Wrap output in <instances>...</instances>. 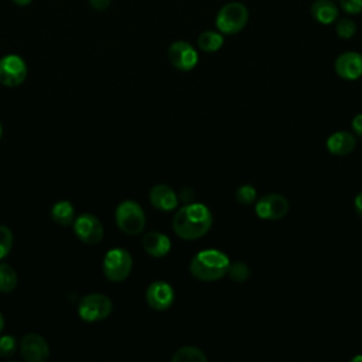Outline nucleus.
<instances>
[{
	"mask_svg": "<svg viewBox=\"0 0 362 362\" xmlns=\"http://www.w3.org/2000/svg\"><path fill=\"white\" fill-rule=\"evenodd\" d=\"M212 212L201 202L182 205L173 216V230L182 240H197L212 228Z\"/></svg>",
	"mask_w": 362,
	"mask_h": 362,
	"instance_id": "nucleus-1",
	"label": "nucleus"
},
{
	"mask_svg": "<svg viewBox=\"0 0 362 362\" xmlns=\"http://www.w3.org/2000/svg\"><path fill=\"white\" fill-rule=\"evenodd\" d=\"M229 257L218 249H204L189 262V273L201 281H215L226 276Z\"/></svg>",
	"mask_w": 362,
	"mask_h": 362,
	"instance_id": "nucleus-2",
	"label": "nucleus"
},
{
	"mask_svg": "<svg viewBox=\"0 0 362 362\" xmlns=\"http://www.w3.org/2000/svg\"><path fill=\"white\" fill-rule=\"evenodd\" d=\"M249 20V11L245 4L239 1H230L225 4L216 14L215 25L219 33L233 35L242 31Z\"/></svg>",
	"mask_w": 362,
	"mask_h": 362,
	"instance_id": "nucleus-3",
	"label": "nucleus"
},
{
	"mask_svg": "<svg viewBox=\"0 0 362 362\" xmlns=\"http://www.w3.org/2000/svg\"><path fill=\"white\" fill-rule=\"evenodd\" d=\"M117 228L126 235H139L146 226L143 208L133 199L122 201L115 212Z\"/></svg>",
	"mask_w": 362,
	"mask_h": 362,
	"instance_id": "nucleus-4",
	"label": "nucleus"
},
{
	"mask_svg": "<svg viewBox=\"0 0 362 362\" xmlns=\"http://www.w3.org/2000/svg\"><path fill=\"white\" fill-rule=\"evenodd\" d=\"M132 255L123 247H113L103 257V274L109 281L119 283L127 279L132 272Z\"/></svg>",
	"mask_w": 362,
	"mask_h": 362,
	"instance_id": "nucleus-5",
	"label": "nucleus"
},
{
	"mask_svg": "<svg viewBox=\"0 0 362 362\" xmlns=\"http://www.w3.org/2000/svg\"><path fill=\"white\" fill-rule=\"evenodd\" d=\"M113 304L110 298L102 293H90L85 296L78 305V314L83 321L95 322L109 317Z\"/></svg>",
	"mask_w": 362,
	"mask_h": 362,
	"instance_id": "nucleus-6",
	"label": "nucleus"
},
{
	"mask_svg": "<svg viewBox=\"0 0 362 362\" xmlns=\"http://www.w3.org/2000/svg\"><path fill=\"white\" fill-rule=\"evenodd\" d=\"M288 209H290L288 199L284 195L276 194V192H270L260 197L255 204L256 215L264 221L281 219L287 215Z\"/></svg>",
	"mask_w": 362,
	"mask_h": 362,
	"instance_id": "nucleus-7",
	"label": "nucleus"
},
{
	"mask_svg": "<svg viewBox=\"0 0 362 362\" xmlns=\"http://www.w3.org/2000/svg\"><path fill=\"white\" fill-rule=\"evenodd\" d=\"M27 76L25 61L16 54L0 58V83L4 86H18Z\"/></svg>",
	"mask_w": 362,
	"mask_h": 362,
	"instance_id": "nucleus-8",
	"label": "nucleus"
},
{
	"mask_svg": "<svg viewBox=\"0 0 362 362\" xmlns=\"http://www.w3.org/2000/svg\"><path fill=\"white\" fill-rule=\"evenodd\" d=\"M74 232L86 245H96L103 238L102 222L92 214H81L74 221Z\"/></svg>",
	"mask_w": 362,
	"mask_h": 362,
	"instance_id": "nucleus-9",
	"label": "nucleus"
},
{
	"mask_svg": "<svg viewBox=\"0 0 362 362\" xmlns=\"http://www.w3.org/2000/svg\"><path fill=\"white\" fill-rule=\"evenodd\" d=\"M167 57L174 68L184 72L194 69L198 64V54L187 41H174L167 51Z\"/></svg>",
	"mask_w": 362,
	"mask_h": 362,
	"instance_id": "nucleus-10",
	"label": "nucleus"
},
{
	"mask_svg": "<svg viewBox=\"0 0 362 362\" xmlns=\"http://www.w3.org/2000/svg\"><path fill=\"white\" fill-rule=\"evenodd\" d=\"M174 290L164 280H156L150 283L146 290V301L150 308L156 311H164L170 308L174 303Z\"/></svg>",
	"mask_w": 362,
	"mask_h": 362,
	"instance_id": "nucleus-11",
	"label": "nucleus"
},
{
	"mask_svg": "<svg viewBox=\"0 0 362 362\" xmlns=\"http://www.w3.org/2000/svg\"><path fill=\"white\" fill-rule=\"evenodd\" d=\"M335 74L345 81H356L362 76V54L346 51L337 57L334 62Z\"/></svg>",
	"mask_w": 362,
	"mask_h": 362,
	"instance_id": "nucleus-12",
	"label": "nucleus"
},
{
	"mask_svg": "<svg viewBox=\"0 0 362 362\" xmlns=\"http://www.w3.org/2000/svg\"><path fill=\"white\" fill-rule=\"evenodd\" d=\"M20 354L28 362H44L49 356V346L41 335L31 332L21 338Z\"/></svg>",
	"mask_w": 362,
	"mask_h": 362,
	"instance_id": "nucleus-13",
	"label": "nucleus"
},
{
	"mask_svg": "<svg viewBox=\"0 0 362 362\" xmlns=\"http://www.w3.org/2000/svg\"><path fill=\"white\" fill-rule=\"evenodd\" d=\"M150 204L158 211H173L178 206V195L177 192L165 184L154 185L148 192Z\"/></svg>",
	"mask_w": 362,
	"mask_h": 362,
	"instance_id": "nucleus-14",
	"label": "nucleus"
},
{
	"mask_svg": "<svg viewBox=\"0 0 362 362\" xmlns=\"http://www.w3.org/2000/svg\"><path fill=\"white\" fill-rule=\"evenodd\" d=\"M327 150L334 156H348L356 147V139L354 133L346 130H338L328 136L327 139Z\"/></svg>",
	"mask_w": 362,
	"mask_h": 362,
	"instance_id": "nucleus-15",
	"label": "nucleus"
},
{
	"mask_svg": "<svg viewBox=\"0 0 362 362\" xmlns=\"http://www.w3.org/2000/svg\"><path fill=\"white\" fill-rule=\"evenodd\" d=\"M143 249L153 257H164L171 249V240L167 235L160 232H148L141 239Z\"/></svg>",
	"mask_w": 362,
	"mask_h": 362,
	"instance_id": "nucleus-16",
	"label": "nucleus"
},
{
	"mask_svg": "<svg viewBox=\"0 0 362 362\" xmlns=\"http://www.w3.org/2000/svg\"><path fill=\"white\" fill-rule=\"evenodd\" d=\"M311 17L320 24H332L338 18V7L331 0H315L310 8Z\"/></svg>",
	"mask_w": 362,
	"mask_h": 362,
	"instance_id": "nucleus-17",
	"label": "nucleus"
},
{
	"mask_svg": "<svg viewBox=\"0 0 362 362\" xmlns=\"http://www.w3.org/2000/svg\"><path fill=\"white\" fill-rule=\"evenodd\" d=\"M198 48L204 52H215L223 45V35L219 31L208 30L199 34L198 40Z\"/></svg>",
	"mask_w": 362,
	"mask_h": 362,
	"instance_id": "nucleus-18",
	"label": "nucleus"
},
{
	"mask_svg": "<svg viewBox=\"0 0 362 362\" xmlns=\"http://www.w3.org/2000/svg\"><path fill=\"white\" fill-rule=\"evenodd\" d=\"M51 216L52 219L59 223L61 226H68L75 216L74 206L69 201H58L51 208Z\"/></svg>",
	"mask_w": 362,
	"mask_h": 362,
	"instance_id": "nucleus-19",
	"label": "nucleus"
},
{
	"mask_svg": "<svg viewBox=\"0 0 362 362\" xmlns=\"http://www.w3.org/2000/svg\"><path fill=\"white\" fill-rule=\"evenodd\" d=\"M171 361L173 362H206V355L198 346L185 345L178 348L173 354Z\"/></svg>",
	"mask_w": 362,
	"mask_h": 362,
	"instance_id": "nucleus-20",
	"label": "nucleus"
},
{
	"mask_svg": "<svg viewBox=\"0 0 362 362\" xmlns=\"http://www.w3.org/2000/svg\"><path fill=\"white\" fill-rule=\"evenodd\" d=\"M16 286H17L16 270L7 263H0V291L10 293L16 288Z\"/></svg>",
	"mask_w": 362,
	"mask_h": 362,
	"instance_id": "nucleus-21",
	"label": "nucleus"
},
{
	"mask_svg": "<svg viewBox=\"0 0 362 362\" xmlns=\"http://www.w3.org/2000/svg\"><path fill=\"white\" fill-rule=\"evenodd\" d=\"M226 274L236 283H243L249 279L250 276V269L246 263L236 260V262H230Z\"/></svg>",
	"mask_w": 362,
	"mask_h": 362,
	"instance_id": "nucleus-22",
	"label": "nucleus"
},
{
	"mask_svg": "<svg viewBox=\"0 0 362 362\" xmlns=\"http://www.w3.org/2000/svg\"><path fill=\"white\" fill-rule=\"evenodd\" d=\"M356 23L349 18V17H344V18H339L335 24V31L338 34V37L344 38V40H349L355 35L356 33Z\"/></svg>",
	"mask_w": 362,
	"mask_h": 362,
	"instance_id": "nucleus-23",
	"label": "nucleus"
},
{
	"mask_svg": "<svg viewBox=\"0 0 362 362\" xmlns=\"http://www.w3.org/2000/svg\"><path fill=\"white\" fill-rule=\"evenodd\" d=\"M256 195L257 191L253 185L250 184H243L240 185L236 192H235V198L240 205H252L256 201Z\"/></svg>",
	"mask_w": 362,
	"mask_h": 362,
	"instance_id": "nucleus-24",
	"label": "nucleus"
},
{
	"mask_svg": "<svg viewBox=\"0 0 362 362\" xmlns=\"http://www.w3.org/2000/svg\"><path fill=\"white\" fill-rule=\"evenodd\" d=\"M11 246H13V232L6 225H0V260L10 253Z\"/></svg>",
	"mask_w": 362,
	"mask_h": 362,
	"instance_id": "nucleus-25",
	"label": "nucleus"
},
{
	"mask_svg": "<svg viewBox=\"0 0 362 362\" xmlns=\"http://www.w3.org/2000/svg\"><path fill=\"white\" fill-rule=\"evenodd\" d=\"M17 342L11 335L0 337V358H8L16 352Z\"/></svg>",
	"mask_w": 362,
	"mask_h": 362,
	"instance_id": "nucleus-26",
	"label": "nucleus"
},
{
	"mask_svg": "<svg viewBox=\"0 0 362 362\" xmlns=\"http://www.w3.org/2000/svg\"><path fill=\"white\" fill-rule=\"evenodd\" d=\"M341 8L351 16L359 14L362 11V0H339Z\"/></svg>",
	"mask_w": 362,
	"mask_h": 362,
	"instance_id": "nucleus-27",
	"label": "nucleus"
},
{
	"mask_svg": "<svg viewBox=\"0 0 362 362\" xmlns=\"http://www.w3.org/2000/svg\"><path fill=\"white\" fill-rule=\"evenodd\" d=\"M177 195H178V202H182L184 205L195 202V192H194V189L191 187L181 188V191Z\"/></svg>",
	"mask_w": 362,
	"mask_h": 362,
	"instance_id": "nucleus-28",
	"label": "nucleus"
},
{
	"mask_svg": "<svg viewBox=\"0 0 362 362\" xmlns=\"http://www.w3.org/2000/svg\"><path fill=\"white\" fill-rule=\"evenodd\" d=\"M351 126H352L354 134L362 137V113H358L356 116H354V119L351 122Z\"/></svg>",
	"mask_w": 362,
	"mask_h": 362,
	"instance_id": "nucleus-29",
	"label": "nucleus"
},
{
	"mask_svg": "<svg viewBox=\"0 0 362 362\" xmlns=\"http://www.w3.org/2000/svg\"><path fill=\"white\" fill-rule=\"evenodd\" d=\"M89 4L96 11H103L110 6V0H89Z\"/></svg>",
	"mask_w": 362,
	"mask_h": 362,
	"instance_id": "nucleus-30",
	"label": "nucleus"
},
{
	"mask_svg": "<svg viewBox=\"0 0 362 362\" xmlns=\"http://www.w3.org/2000/svg\"><path fill=\"white\" fill-rule=\"evenodd\" d=\"M354 206H355V211H356L358 216L362 218V191L358 192V195L355 197V199H354Z\"/></svg>",
	"mask_w": 362,
	"mask_h": 362,
	"instance_id": "nucleus-31",
	"label": "nucleus"
},
{
	"mask_svg": "<svg viewBox=\"0 0 362 362\" xmlns=\"http://www.w3.org/2000/svg\"><path fill=\"white\" fill-rule=\"evenodd\" d=\"M17 6H27V4H30L33 0H13Z\"/></svg>",
	"mask_w": 362,
	"mask_h": 362,
	"instance_id": "nucleus-32",
	"label": "nucleus"
},
{
	"mask_svg": "<svg viewBox=\"0 0 362 362\" xmlns=\"http://www.w3.org/2000/svg\"><path fill=\"white\" fill-rule=\"evenodd\" d=\"M3 327H4V318H3V315H1V313H0V332H1Z\"/></svg>",
	"mask_w": 362,
	"mask_h": 362,
	"instance_id": "nucleus-33",
	"label": "nucleus"
},
{
	"mask_svg": "<svg viewBox=\"0 0 362 362\" xmlns=\"http://www.w3.org/2000/svg\"><path fill=\"white\" fill-rule=\"evenodd\" d=\"M0 137H1V124H0Z\"/></svg>",
	"mask_w": 362,
	"mask_h": 362,
	"instance_id": "nucleus-34",
	"label": "nucleus"
}]
</instances>
